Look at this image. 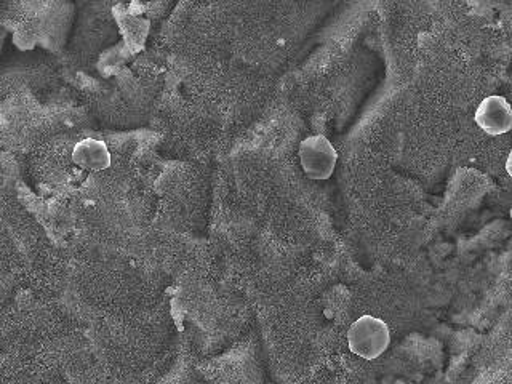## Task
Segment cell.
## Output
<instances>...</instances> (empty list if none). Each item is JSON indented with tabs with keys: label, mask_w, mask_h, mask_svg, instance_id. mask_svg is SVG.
<instances>
[{
	"label": "cell",
	"mask_w": 512,
	"mask_h": 384,
	"mask_svg": "<svg viewBox=\"0 0 512 384\" xmlns=\"http://www.w3.org/2000/svg\"><path fill=\"white\" fill-rule=\"evenodd\" d=\"M506 172H508V175L512 178V149L511 152H509L508 160H506Z\"/></svg>",
	"instance_id": "cell-5"
},
{
	"label": "cell",
	"mask_w": 512,
	"mask_h": 384,
	"mask_svg": "<svg viewBox=\"0 0 512 384\" xmlns=\"http://www.w3.org/2000/svg\"><path fill=\"white\" fill-rule=\"evenodd\" d=\"M301 168L309 180L325 181L332 178L338 162V152L324 135H312L300 143Z\"/></svg>",
	"instance_id": "cell-2"
},
{
	"label": "cell",
	"mask_w": 512,
	"mask_h": 384,
	"mask_svg": "<svg viewBox=\"0 0 512 384\" xmlns=\"http://www.w3.org/2000/svg\"><path fill=\"white\" fill-rule=\"evenodd\" d=\"M511 221H512V210H511Z\"/></svg>",
	"instance_id": "cell-6"
},
{
	"label": "cell",
	"mask_w": 512,
	"mask_h": 384,
	"mask_svg": "<svg viewBox=\"0 0 512 384\" xmlns=\"http://www.w3.org/2000/svg\"><path fill=\"white\" fill-rule=\"evenodd\" d=\"M348 344L352 354L360 359L375 360L389 348L391 332L384 320L362 316L349 328Z\"/></svg>",
	"instance_id": "cell-1"
},
{
	"label": "cell",
	"mask_w": 512,
	"mask_h": 384,
	"mask_svg": "<svg viewBox=\"0 0 512 384\" xmlns=\"http://www.w3.org/2000/svg\"><path fill=\"white\" fill-rule=\"evenodd\" d=\"M72 162L87 172H103L111 167V152L104 141L85 138L72 149Z\"/></svg>",
	"instance_id": "cell-4"
},
{
	"label": "cell",
	"mask_w": 512,
	"mask_h": 384,
	"mask_svg": "<svg viewBox=\"0 0 512 384\" xmlns=\"http://www.w3.org/2000/svg\"><path fill=\"white\" fill-rule=\"evenodd\" d=\"M476 124L487 135L500 136L512 130V108L503 96H487L477 108Z\"/></svg>",
	"instance_id": "cell-3"
}]
</instances>
